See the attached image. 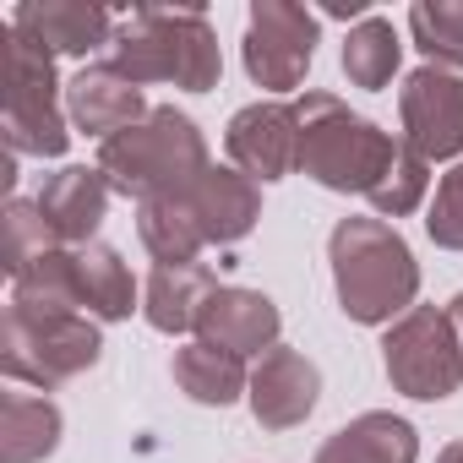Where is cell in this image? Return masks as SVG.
I'll use <instances>...</instances> for the list:
<instances>
[{
    "label": "cell",
    "instance_id": "6da1fadb",
    "mask_svg": "<svg viewBox=\"0 0 463 463\" xmlns=\"http://www.w3.org/2000/svg\"><path fill=\"white\" fill-rule=\"evenodd\" d=\"M333 289L338 311L360 327H392L403 311H414L420 295V262L398 223L387 218H338L327 235Z\"/></svg>",
    "mask_w": 463,
    "mask_h": 463
},
{
    "label": "cell",
    "instance_id": "7a4b0ae2",
    "mask_svg": "<svg viewBox=\"0 0 463 463\" xmlns=\"http://www.w3.org/2000/svg\"><path fill=\"white\" fill-rule=\"evenodd\" d=\"M99 169L120 196H131L142 207V202H158V196H185L213 169V158H207L202 126L175 104H158L131 131L99 142Z\"/></svg>",
    "mask_w": 463,
    "mask_h": 463
},
{
    "label": "cell",
    "instance_id": "3957f363",
    "mask_svg": "<svg viewBox=\"0 0 463 463\" xmlns=\"http://www.w3.org/2000/svg\"><path fill=\"white\" fill-rule=\"evenodd\" d=\"M109 61L131 82H175L185 93H207L223 77L218 33H213L207 12H196V6H185V12H175V6H137L131 17L115 23Z\"/></svg>",
    "mask_w": 463,
    "mask_h": 463
},
{
    "label": "cell",
    "instance_id": "277c9868",
    "mask_svg": "<svg viewBox=\"0 0 463 463\" xmlns=\"http://www.w3.org/2000/svg\"><path fill=\"white\" fill-rule=\"evenodd\" d=\"M295 120H300V175H311L322 191H344V196L349 191L371 196L403 147L392 131L354 115L338 93H300Z\"/></svg>",
    "mask_w": 463,
    "mask_h": 463
},
{
    "label": "cell",
    "instance_id": "5b68a950",
    "mask_svg": "<svg viewBox=\"0 0 463 463\" xmlns=\"http://www.w3.org/2000/svg\"><path fill=\"white\" fill-rule=\"evenodd\" d=\"M104 360V338L93 317H50L6 306L0 322V371L28 387H66Z\"/></svg>",
    "mask_w": 463,
    "mask_h": 463
},
{
    "label": "cell",
    "instance_id": "8992f818",
    "mask_svg": "<svg viewBox=\"0 0 463 463\" xmlns=\"http://www.w3.org/2000/svg\"><path fill=\"white\" fill-rule=\"evenodd\" d=\"M66 120L71 115L61 109L55 55L6 23V109H0L6 153H17V158H61L71 147Z\"/></svg>",
    "mask_w": 463,
    "mask_h": 463
},
{
    "label": "cell",
    "instance_id": "52a82bcc",
    "mask_svg": "<svg viewBox=\"0 0 463 463\" xmlns=\"http://www.w3.org/2000/svg\"><path fill=\"white\" fill-rule=\"evenodd\" d=\"M382 371L403 398L441 403L463 387V333L441 306H414L382 333Z\"/></svg>",
    "mask_w": 463,
    "mask_h": 463
},
{
    "label": "cell",
    "instance_id": "ba28073f",
    "mask_svg": "<svg viewBox=\"0 0 463 463\" xmlns=\"http://www.w3.org/2000/svg\"><path fill=\"white\" fill-rule=\"evenodd\" d=\"M317 23L322 17L295 6V0H257L246 17V44H241L246 77L268 93L300 88L311 61H317V33H322Z\"/></svg>",
    "mask_w": 463,
    "mask_h": 463
},
{
    "label": "cell",
    "instance_id": "9c48e42d",
    "mask_svg": "<svg viewBox=\"0 0 463 463\" xmlns=\"http://www.w3.org/2000/svg\"><path fill=\"white\" fill-rule=\"evenodd\" d=\"M398 120L403 147H414L425 164L463 153V77L441 66H420L398 88Z\"/></svg>",
    "mask_w": 463,
    "mask_h": 463
},
{
    "label": "cell",
    "instance_id": "30bf717a",
    "mask_svg": "<svg viewBox=\"0 0 463 463\" xmlns=\"http://www.w3.org/2000/svg\"><path fill=\"white\" fill-rule=\"evenodd\" d=\"M223 147L235 158L241 175L251 180H284L289 169H300V120H295V104H279V99H257L246 109H235L223 131Z\"/></svg>",
    "mask_w": 463,
    "mask_h": 463
},
{
    "label": "cell",
    "instance_id": "8fae6325",
    "mask_svg": "<svg viewBox=\"0 0 463 463\" xmlns=\"http://www.w3.org/2000/svg\"><path fill=\"white\" fill-rule=\"evenodd\" d=\"M317 398H322V371H317L311 354L279 344V349H268L257 360L246 403H251V420L262 430H295V425H306L317 414Z\"/></svg>",
    "mask_w": 463,
    "mask_h": 463
},
{
    "label": "cell",
    "instance_id": "7c38bea8",
    "mask_svg": "<svg viewBox=\"0 0 463 463\" xmlns=\"http://www.w3.org/2000/svg\"><path fill=\"white\" fill-rule=\"evenodd\" d=\"M279 327H284V317H279V306L262 295V289H241V284H218L213 295H207V306H202V317H196V344H213V349H223V354H268V349H279Z\"/></svg>",
    "mask_w": 463,
    "mask_h": 463
},
{
    "label": "cell",
    "instance_id": "4fadbf2b",
    "mask_svg": "<svg viewBox=\"0 0 463 463\" xmlns=\"http://www.w3.org/2000/svg\"><path fill=\"white\" fill-rule=\"evenodd\" d=\"M66 115L77 131L109 142L120 131H131L137 120H147V99H142V82H131L115 61H88L71 82H66Z\"/></svg>",
    "mask_w": 463,
    "mask_h": 463
},
{
    "label": "cell",
    "instance_id": "5bb4252c",
    "mask_svg": "<svg viewBox=\"0 0 463 463\" xmlns=\"http://www.w3.org/2000/svg\"><path fill=\"white\" fill-rule=\"evenodd\" d=\"M109 196H115V185L104 180L99 164H93V169H88V164H66L61 175L44 180V191H39L33 202H39V213H44V223H50L55 246H93L99 223H104V213H109Z\"/></svg>",
    "mask_w": 463,
    "mask_h": 463
},
{
    "label": "cell",
    "instance_id": "9a60e30c",
    "mask_svg": "<svg viewBox=\"0 0 463 463\" xmlns=\"http://www.w3.org/2000/svg\"><path fill=\"white\" fill-rule=\"evenodd\" d=\"M180 202L191 207V218H196V229H202L207 246H235V241H246L251 229H257V218H262L257 180L241 175V169H223V164H213Z\"/></svg>",
    "mask_w": 463,
    "mask_h": 463
},
{
    "label": "cell",
    "instance_id": "2e32d148",
    "mask_svg": "<svg viewBox=\"0 0 463 463\" xmlns=\"http://www.w3.org/2000/svg\"><path fill=\"white\" fill-rule=\"evenodd\" d=\"M12 28L44 44L50 55H93L115 39V17L88 0H23L12 12Z\"/></svg>",
    "mask_w": 463,
    "mask_h": 463
},
{
    "label": "cell",
    "instance_id": "e0dca14e",
    "mask_svg": "<svg viewBox=\"0 0 463 463\" xmlns=\"http://www.w3.org/2000/svg\"><path fill=\"white\" fill-rule=\"evenodd\" d=\"M317 463H420V430L392 409H365L317 447Z\"/></svg>",
    "mask_w": 463,
    "mask_h": 463
},
{
    "label": "cell",
    "instance_id": "ac0fdd59",
    "mask_svg": "<svg viewBox=\"0 0 463 463\" xmlns=\"http://www.w3.org/2000/svg\"><path fill=\"white\" fill-rule=\"evenodd\" d=\"M218 289L213 268L202 262H175V268H153L147 289H142V317L153 333H196V317L207 306V295Z\"/></svg>",
    "mask_w": 463,
    "mask_h": 463
},
{
    "label": "cell",
    "instance_id": "d6986e66",
    "mask_svg": "<svg viewBox=\"0 0 463 463\" xmlns=\"http://www.w3.org/2000/svg\"><path fill=\"white\" fill-rule=\"evenodd\" d=\"M71 262H77V300H82V317L93 322H126L137 311V279L126 268V257L104 241L93 246H71Z\"/></svg>",
    "mask_w": 463,
    "mask_h": 463
},
{
    "label": "cell",
    "instance_id": "ffe728a7",
    "mask_svg": "<svg viewBox=\"0 0 463 463\" xmlns=\"http://www.w3.org/2000/svg\"><path fill=\"white\" fill-rule=\"evenodd\" d=\"M169 376L175 387L191 398V403H207V409H229V403H241L251 392V371L241 354H223L213 344H185L175 349L169 360Z\"/></svg>",
    "mask_w": 463,
    "mask_h": 463
},
{
    "label": "cell",
    "instance_id": "44dd1931",
    "mask_svg": "<svg viewBox=\"0 0 463 463\" xmlns=\"http://www.w3.org/2000/svg\"><path fill=\"white\" fill-rule=\"evenodd\" d=\"M66 436V420L50 398L6 392L0 398V463H44Z\"/></svg>",
    "mask_w": 463,
    "mask_h": 463
},
{
    "label": "cell",
    "instance_id": "7402d4cb",
    "mask_svg": "<svg viewBox=\"0 0 463 463\" xmlns=\"http://www.w3.org/2000/svg\"><path fill=\"white\" fill-rule=\"evenodd\" d=\"M137 235H142V246L153 251V262H158V268L196 262V257L207 251L202 229H196V218H191V207H185L180 196L142 202V207H137Z\"/></svg>",
    "mask_w": 463,
    "mask_h": 463
},
{
    "label": "cell",
    "instance_id": "603a6c76",
    "mask_svg": "<svg viewBox=\"0 0 463 463\" xmlns=\"http://www.w3.org/2000/svg\"><path fill=\"white\" fill-rule=\"evenodd\" d=\"M398 61H403V39H398V28L387 17H365V23L349 28V39H344V77L354 88H371V93L387 88Z\"/></svg>",
    "mask_w": 463,
    "mask_h": 463
},
{
    "label": "cell",
    "instance_id": "cb8c5ba5",
    "mask_svg": "<svg viewBox=\"0 0 463 463\" xmlns=\"http://www.w3.org/2000/svg\"><path fill=\"white\" fill-rule=\"evenodd\" d=\"M409 33H414V44L425 50L430 66L463 71V0H414Z\"/></svg>",
    "mask_w": 463,
    "mask_h": 463
},
{
    "label": "cell",
    "instance_id": "d4e9b609",
    "mask_svg": "<svg viewBox=\"0 0 463 463\" xmlns=\"http://www.w3.org/2000/svg\"><path fill=\"white\" fill-rule=\"evenodd\" d=\"M0 229H6V241H0V268H6V279L28 273L44 251H55L50 223H44L39 202H28V196H12V202H6V218H0Z\"/></svg>",
    "mask_w": 463,
    "mask_h": 463
},
{
    "label": "cell",
    "instance_id": "484cf974",
    "mask_svg": "<svg viewBox=\"0 0 463 463\" xmlns=\"http://www.w3.org/2000/svg\"><path fill=\"white\" fill-rule=\"evenodd\" d=\"M425 191H430V164H425L414 147H398L392 169L382 175V185H376L365 202L376 207V218H403V213H414V207L425 202Z\"/></svg>",
    "mask_w": 463,
    "mask_h": 463
},
{
    "label": "cell",
    "instance_id": "4316f807",
    "mask_svg": "<svg viewBox=\"0 0 463 463\" xmlns=\"http://www.w3.org/2000/svg\"><path fill=\"white\" fill-rule=\"evenodd\" d=\"M425 235L441 251H463V164H452L436 180V196L425 207Z\"/></svg>",
    "mask_w": 463,
    "mask_h": 463
},
{
    "label": "cell",
    "instance_id": "83f0119b",
    "mask_svg": "<svg viewBox=\"0 0 463 463\" xmlns=\"http://www.w3.org/2000/svg\"><path fill=\"white\" fill-rule=\"evenodd\" d=\"M322 17H333V23H365L371 17V0H327Z\"/></svg>",
    "mask_w": 463,
    "mask_h": 463
},
{
    "label": "cell",
    "instance_id": "f1b7e54d",
    "mask_svg": "<svg viewBox=\"0 0 463 463\" xmlns=\"http://www.w3.org/2000/svg\"><path fill=\"white\" fill-rule=\"evenodd\" d=\"M436 463H463V441H447V447L436 452Z\"/></svg>",
    "mask_w": 463,
    "mask_h": 463
},
{
    "label": "cell",
    "instance_id": "f546056e",
    "mask_svg": "<svg viewBox=\"0 0 463 463\" xmlns=\"http://www.w3.org/2000/svg\"><path fill=\"white\" fill-rule=\"evenodd\" d=\"M447 317H452V322H458V333H463V289L452 295V306H447Z\"/></svg>",
    "mask_w": 463,
    "mask_h": 463
}]
</instances>
